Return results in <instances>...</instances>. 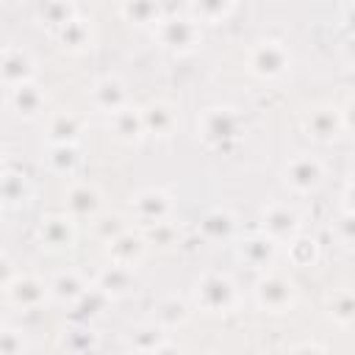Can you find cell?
<instances>
[{
	"instance_id": "3957f363",
	"label": "cell",
	"mask_w": 355,
	"mask_h": 355,
	"mask_svg": "<svg viewBox=\"0 0 355 355\" xmlns=\"http://www.w3.org/2000/svg\"><path fill=\"white\" fill-rule=\"evenodd\" d=\"M286 300H291V286L289 283H283V280H267V283H261V303L264 305L280 308Z\"/></svg>"
},
{
	"instance_id": "277c9868",
	"label": "cell",
	"mask_w": 355,
	"mask_h": 355,
	"mask_svg": "<svg viewBox=\"0 0 355 355\" xmlns=\"http://www.w3.org/2000/svg\"><path fill=\"white\" fill-rule=\"evenodd\" d=\"M256 67H258V73H267V75L280 73V70H283V50L275 48V45L261 48L258 56H256Z\"/></svg>"
},
{
	"instance_id": "5b68a950",
	"label": "cell",
	"mask_w": 355,
	"mask_h": 355,
	"mask_svg": "<svg viewBox=\"0 0 355 355\" xmlns=\"http://www.w3.org/2000/svg\"><path fill=\"white\" fill-rule=\"evenodd\" d=\"M225 117H228V114H222V111H214V114L209 117V122H217V128H206V131H209L211 136H231L233 131L228 128V122H225Z\"/></svg>"
},
{
	"instance_id": "9c48e42d",
	"label": "cell",
	"mask_w": 355,
	"mask_h": 355,
	"mask_svg": "<svg viewBox=\"0 0 355 355\" xmlns=\"http://www.w3.org/2000/svg\"><path fill=\"white\" fill-rule=\"evenodd\" d=\"M336 316H341V319H352L355 316V297H347V303H336V311H333Z\"/></svg>"
},
{
	"instance_id": "8992f818",
	"label": "cell",
	"mask_w": 355,
	"mask_h": 355,
	"mask_svg": "<svg viewBox=\"0 0 355 355\" xmlns=\"http://www.w3.org/2000/svg\"><path fill=\"white\" fill-rule=\"evenodd\" d=\"M333 128H336V122H333L330 114H314V131H316L319 136H330Z\"/></svg>"
},
{
	"instance_id": "7a4b0ae2",
	"label": "cell",
	"mask_w": 355,
	"mask_h": 355,
	"mask_svg": "<svg viewBox=\"0 0 355 355\" xmlns=\"http://www.w3.org/2000/svg\"><path fill=\"white\" fill-rule=\"evenodd\" d=\"M289 175H291V184H294V186L308 189V186H314V184L319 181V166H316V161H311V158H300V161L291 164Z\"/></svg>"
},
{
	"instance_id": "52a82bcc",
	"label": "cell",
	"mask_w": 355,
	"mask_h": 355,
	"mask_svg": "<svg viewBox=\"0 0 355 355\" xmlns=\"http://www.w3.org/2000/svg\"><path fill=\"white\" fill-rule=\"evenodd\" d=\"M73 206L78 209V211H86V209H95V192H89V189H78L75 195H73Z\"/></svg>"
},
{
	"instance_id": "6da1fadb",
	"label": "cell",
	"mask_w": 355,
	"mask_h": 355,
	"mask_svg": "<svg viewBox=\"0 0 355 355\" xmlns=\"http://www.w3.org/2000/svg\"><path fill=\"white\" fill-rule=\"evenodd\" d=\"M200 294H203V303H206L209 308H225L228 300H231V283H228L225 278L214 275V278H209V280L203 283Z\"/></svg>"
},
{
	"instance_id": "ba28073f",
	"label": "cell",
	"mask_w": 355,
	"mask_h": 355,
	"mask_svg": "<svg viewBox=\"0 0 355 355\" xmlns=\"http://www.w3.org/2000/svg\"><path fill=\"white\" fill-rule=\"evenodd\" d=\"M286 222H289V225H294V217H291L289 211H275V214L269 217V228H272V231H283V228H286Z\"/></svg>"
}]
</instances>
